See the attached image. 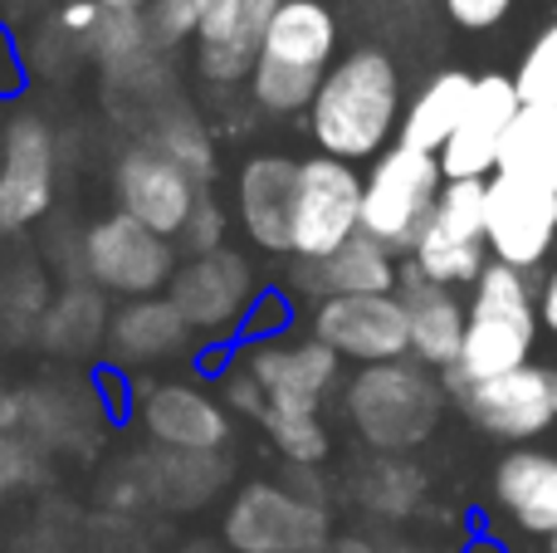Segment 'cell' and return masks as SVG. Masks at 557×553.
Masks as SVG:
<instances>
[{"label":"cell","instance_id":"obj_38","mask_svg":"<svg viewBox=\"0 0 557 553\" xmlns=\"http://www.w3.org/2000/svg\"><path fill=\"white\" fill-rule=\"evenodd\" d=\"M509 5H513V0H445L450 20H455V25H465V29H490V25H499V20L509 15Z\"/></svg>","mask_w":557,"mask_h":553},{"label":"cell","instance_id":"obj_10","mask_svg":"<svg viewBox=\"0 0 557 553\" xmlns=\"http://www.w3.org/2000/svg\"><path fill=\"white\" fill-rule=\"evenodd\" d=\"M313 339L327 343L337 358L372 368V362H396L411 353V319H406L401 294H347V299L318 304Z\"/></svg>","mask_w":557,"mask_h":553},{"label":"cell","instance_id":"obj_22","mask_svg":"<svg viewBox=\"0 0 557 553\" xmlns=\"http://www.w3.org/2000/svg\"><path fill=\"white\" fill-rule=\"evenodd\" d=\"M470 98H474V74H465V69L435 74L431 84L411 98V108L401 113V147L441 157L445 143L455 137V127H460L465 108H470Z\"/></svg>","mask_w":557,"mask_h":553},{"label":"cell","instance_id":"obj_39","mask_svg":"<svg viewBox=\"0 0 557 553\" xmlns=\"http://www.w3.org/2000/svg\"><path fill=\"white\" fill-rule=\"evenodd\" d=\"M98 20H103V5L98 0H69L64 10H59V29H64L69 39H94V29H98Z\"/></svg>","mask_w":557,"mask_h":553},{"label":"cell","instance_id":"obj_44","mask_svg":"<svg viewBox=\"0 0 557 553\" xmlns=\"http://www.w3.org/2000/svg\"><path fill=\"white\" fill-rule=\"evenodd\" d=\"M98 5H133V10H147V0H98Z\"/></svg>","mask_w":557,"mask_h":553},{"label":"cell","instance_id":"obj_29","mask_svg":"<svg viewBox=\"0 0 557 553\" xmlns=\"http://www.w3.org/2000/svg\"><path fill=\"white\" fill-rule=\"evenodd\" d=\"M425 495V476L416 460L406 456H372L357 470V500L382 519H401L421 505Z\"/></svg>","mask_w":557,"mask_h":553},{"label":"cell","instance_id":"obj_17","mask_svg":"<svg viewBox=\"0 0 557 553\" xmlns=\"http://www.w3.org/2000/svg\"><path fill=\"white\" fill-rule=\"evenodd\" d=\"M298 172L304 162H288V157H250L240 172V221L250 231V241L260 250L294 255V221H298Z\"/></svg>","mask_w":557,"mask_h":553},{"label":"cell","instance_id":"obj_43","mask_svg":"<svg viewBox=\"0 0 557 553\" xmlns=\"http://www.w3.org/2000/svg\"><path fill=\"white\" fill-rule=\"evenodd\" d=\"M318 553H376V549L367 544L362 534H333L327 539V549H318Z\"/></svg>","mask_w":557,"mask_h":553},{"label":"cell","instance_id":"obj_14","mask_svg":"<svg viewBox=\"0 0 557 553\" xmlns=\"http://www.w3.org/2000/svg\"><path fill=\"white\" fill-rule=\"evenodd\" d=\"M54 196V137L39 118H10L0 143V235H15L49 211Z\"/></svg>","mask_w":557,"mask_h":553},{"label":"cell","instance_id":"obj_18","mask_svg":"<svg viewBox=\"0 0 557 553\" xmlns=\"http://www.w3.org/2000/svg\"><path fill=\"white\" fill-rule=\"evenodd\" d=\"M143 427L166 451H221L231 441V411L191 382H162L143 397Z\"/></svg>","mask_w":557,"mask_h":553},{"label":"cell","instance_id":"obj_46","mask_svg":"<svg viewBox=\"0 0 557 553\" xmlns=\"http://www.w3.org/2000/svg\"><path fill=\"white\" fill-rule=\"evenodd\" d=\"M548 553H557V539H548Z\"/></svg>","mask_w":557,"mask_h":553},{"label":"cell","instance_id":"obj_23","mask_svg":"<svg viewBox=\"0 0 557 553\" xmlns=\"http://www.w3.org/2000/svg\"><path fill=\"white\" fill-rule=\"evenodd\" d=\"M333 45H337V20L323 0H284L270 25V39H264V59L327 74Z\"/></svg>","mask_w":557,"mask_h":553},{"label":"cell","instance_id":"obj_12","mask_svg":"<svg viewBox=\"0 0 557 553\" xmlns=\"http://www.w3.org/2000/svg\"><path fill=\"white\" fill-rule=\"evenodd\" d=\"M455 397L474 427L504 441H533L557 427V368L543 362H523L504 378L460 388Z\"/></svg>","mask_w":557,"mask_h":553},{"label":"cell","instance_id":"obj_3","mask_svg":"<svg viewBox=\"0 0 557 553\" xmlns=\"http://www.w3.org/2000/svg\"><path fill=\"white\" fill-rule=\"evenodd\" d=\"M445 411V388L421 362H372L347 382V417L376 456H406L421 446Z\"/></svg>","mask_w":557,"mask_h":553},{"label":"cell","instance_id":"obj_25","mask_svg":"<svg viewBox=\"0 0 557 553\" xmlns=\"http://www.w3.org/2000/svg\"><path fill=\"white\" fill-rule=\"evenodd\" d=\"M113 348L123 353L127 362H157L172 358L186 343L191 323L186 314L172 304V294H152V299H127L123 309L113 314Z\"/></svg>","mask_w":557,"mask_h":553},{"label":"cell","instance_id":"obj_1","mask_svg":"<svg viewBox=\"0 0 557 553\" xmlns=\"http://www.w3.org/2000/svg\"><path fill=\"white\" fill-rule=\"evenodd\" d=\"M313 137L323 157L357 162L386 152V137L401 127V78L382 49H357L327 69L313 98Z\"/></svg>","mask_w":557,"mask_h":553},{"label":"cell","instance_id":"obj_27","mask_svg":"<svg viewBox=\"0 0 557 553\" xmlns=\"http://www.w3.org/2000/svg\"><path fill=\"white\" fill-rule=\"evenodd\" d=\"M108 329H113V323H108L103 290H98V284H74V290H64L39 314V339H45V348L64 353V358L94 353Z\"/></svg>","mask_w":557,"mask_h":553},{"label":"cell","instance_id":"obj_9","mask_svg":"<svg viewBox=\"0 0 557 553\" xmlns=\"http://www.w3.org/2000/svg\"><path fill=\"white\" fill-rule=\"evenodd\" d=\"M362 182L352 162L337 157H308L298 172V221H294V255L323 260L337 245L362 231Z\"/></svg>","mask_w":557,"mask_h":553},{"label":"cell","instance_id":"obj_42","mask_svg":"<svg viewBox=\"0 0 557 553\" xmlns=\"http://www.w3.org/2000/svg\"><path fill=\"white\" fill-rule=\"evenodd\" d=\"M539 319H543V329L557 333V270L543 280V294H539Z\"/></svg>","mask_w":557,"mask_h":553},{"label":"cell","instance_id":"obj_26","mask_svg":"<svg viewBox=\"0 0 557 553\" xmlns=\"http://www.w3.org/2000/svg\"><path fill=\"white\" fill-rule=\"evenodd\" d=\"M147 486H152V500L166 509H196L206 500L221 495L225 486V460L221 451H166L157 446L152 460H143Z\"/></svg>","mask_w":557,"mask_h":553},{"label":"cell","instance_id":"obj_5","mask_svg":"<svg viewBox=\"0 0 557 553\" xmlns=\"http://www.w3.org/2000/svg\"><path fill=\"white\" fill-rule=\"evenodd\" d=\"M416 274L431 284H474L490 270V182H445L416 241Z\"/></svg>","mask_w":557,"mask_h":553},{"label":"cell","instance_id":"obj_13","mask_svg":"<svg viewBox=\"0 0 557 553\" xmlns=\"http://www.w3.org/2000/svg\"><path fill=\"white\" fill-rule=\"evenodd\" d=\"M523 113L519 84L504 74H480L474 78V98L465 108L455 137L441 152V172L445 182H490L499 172V152L504 137H509L513 118Z\"/></svg>","mask_w":557,"mask_h":553},{"label":"cell","instance_id":"obj_36","mask_svg":"<svg viewBox=\"0 0 557 553\" xmlns=\"http://www.w3.org/2000/svg\"><path fill=\"white\" fill-rule=\"evenodd\" d=\"M225 211L211 201V196H201L196 201V211H191V221H186V231H182V245H186V255H215V250H225Z\"/></svg>","mask_w":557,"mask_h":553},{"label":"cell","instance_id":"obj_15","mask_svg":"<svg viewBox=\"0 0 557 553\" xmlns=\"http://www.w3.org/2000/svg\"><path fill=\"white\" fill-rule=\"evenodd\" d=\"M172 304L186 314V323L201 333H225L235 323H245V314L255 309V270L245 255L215 250L196 255V260L176 265L172 280Z\"/></svg>","mask_w":557,"mask_h":553},{"label":"cell","instance_id":"obj_34","mask_svg":"<svg viewBox=\"0 0 557 553\" xmlns=\"http://www.w3.org/2000/svg\"><path fill=\"white\" fill-rule=\"evenodd\" d=\"M513 84H519V98H523V103L557 108V20L529 45V54H523L519 74H513Z\"/></svg>","mask_w":557,"mask_h":553},{"label":"cell","instance_id":"obj_28","mask_svg":"<svg viewBox=\"0 0 557 553\" xmlns=\"http://www.w3.org/2000/svg\"><path fill=\"white\" fill-rule=\"evenodd\" d=\"M499 172H519V176L553 182V172H557V108L523 103V113L513 118L509 137H504Z\"/></svg>","mask_w":557,"mask_h":553},{"label":"cell","instance_id":"obj_30","mask_svg":"<svg viewBox=\"0 0 557 553\" xmlns=\"http://www.w3.org/2000/svg\"><path fill=\"white\" fill-rule=\"evenodd\" d=\"M152 147H162L172 162H182L196 182H211L215 147H211V133H206V123L196 118L191 103L172 98L166 108H157V113H152Z\"/></svg>","mask_w":557,"mask_h":553},{"label":"cell","instance_id":"obj_37","mask_svg":"<svg viewBox=\"0 0 557 553\" xmlns=\"http://www.w3.org/2000/svg\"><path fill=\"white\" fill-rule=\"evenodd\" d=\"M221 392H225V411H240V417H250V421H264V417H270V397H264V388L255 382L250 368H245V372H231V378L221 382Z\"/></svg>","mask_w":557,"mask_h":553},{"label":"cell","instance_id":"obj_33","mask_svg":"<svg viewBox=\"0 0 557 553\" xmlns=\"http://www.w3.org/2000/svg\"><path fill=\"white\" fill-rule=\"evenodd\" d=\"M264 431H270L274 451L288 460V466H323L327 456V427L318 411H270L264 417Z\"/></svg>","mask_w":557,"mask_h":553},{"label":"cell","instance_id":"obj_7","mask_svg":"<svg viewBox=\"0 0 557 553\" xmlns=\"http://www.w3.org/2000/svg\"><path fill=\"white\" fill-rule=\"evenodd\" d=\"M84 270L103 294L123 299H152L157 290H172L176 250L166 235L147 231L133 216H108L84 235Z\"/></svg>","mask_w":557,"mask_h":553},{"label":"cell","instance_id":"obj_16","mask_svg":"<svg viewBox=\"0 0 557 553\" xmlns=\"http://www.w3.org/2000/svg\"><path fill=\"white\" fill-rule=\"evenodd\" d=\"M250 372L270 411H318L337 388L343 358L318 339H260L250 348Z\"/></svg>","mask_w":557,"mask_h":553},{"label":"cell","instance_id":"obj_35","mask_svg":"<svg viewBox=\"0 0 557 553\" xmlns=\"http://www.w3.org/2000/svg\"><path fill=\"white\" fill-rule=\"evenodd\" d=\"M147 35H152V49H176L182 39H201V10L196 0H147Z\"/></svg>","mask_w":557,"mask_h":553},{"label":"cell","instance_id":"obj_41","mask_svg":"<svg viewBox=\"0 0 557 553\" xmlns=\"http://www.w3.org/2000/svg\"><path fill=\"white\" fill-rule=\"evenodd\" d=\"M260 319H250L255 329H264V339H278V314H284V304H278V294H264V299H255V309Z\"/></svg>","mask_w":557,"mask_h":553},{"label":"cell","instance_id":"obj_2","mask_svg":"<svg viewBox=\"0 0 557 553\" xmlns=\"http://www.w3.org/2000/svg\"><path fill=\"white\" fill-rule=\"evenodd\" d=\"M539 294H533L529 274L490 260V270L474 280L470 329H465V348L455 358V368L445 372V388L460 392L523 368L533 353V339H539Z\"/></svg>","mask_w":557,"mask_h":553},{"label":"cell","instance_id":"obj_24","mask_svg":"<svg viewBox=\"0 0 557 553\" xmlns=\"http://www.w3.org/2000/svg\"><path fill=\"white\" fill-rule=\"evenodd\" d=\"M278 5H284V0H250L225 35L201 39L196 64H201V74L211 78V84H250V74L264 59V39H270Z\"/></svg>","mask_w":557,"mask_h":553},{"label":"cell","instance_id":"obj_21","mask_svg":"<svg viewBox=\"0 0 557 553\" xmlns=\"http://www.w3.org/2000/svg\"><path fill=\"white\" fill-rule=\"evenodd\" d=\"M494 495L519 529L557 539V456H548V451L504 456L494 470Z\"/></svg>","mask_w":557,"mask_h":553},{"label":"cell","instance_id":"obj_45","mask_svg":"<svg viewBox=\"0 0 557 553\" xmlns=\"http://www.w3.org/2000/svg\"><path fill=\"white\" fill-rule=\"evenodd\" d=\"M186 553H221V549H211V544H191Z\"/></svg>","mask_w":557,"mask_h":553},{"label":"cell","instance_id":"obj_20","mask_svg":"<svg viewBox=\"0 0 557 553\" xmlns=\"http://www.w3.org/2000/svg\"><path fill=\"white\" fill-rule=\"evenodd\" d=\"M406 319H411V353L421 368L450 372L455 358L465 348V329H470V309L455 299L445 284H431L421 274H411V284L401 290Z\"/></svg>","mask_w":557,"mask_h":553},{"label":"cell","instance_id":"obj_31","mask_svg":"<svg viewBox=\"0 0 557 553\" xmlns=\"http://www.w3.org/2000/svg\"><path fill=\"white\" fill-rule=\"evenodd\" d=\"M98 59H103L108 74L137 64L143 54H152V35H147V15L133 5H103V20H98L94 39H88Z\"/></svg>","mask_w":557,"mask_h":553},{"label":"cell","instance_id":"obj_8","mask_svg":"<svg viewBox=\"0 0 557 553\" xmlns=\"http://www.w3.org/2000/svg\"><path fill=\"white\" fill-rule=\"evenodd\" d=\"M557 245V186L539 176H490V255L509 270H539Z\"/></svg>","mask_w":557,"mask_h":553},{"label":"cell","instance_id":"obj_4","mask_svg":"<svg viewBox=\"0 0 557 553\" xmlns=\"http://www.w3.org/2000/svg\"><path fill=\"white\" fill-rule=\"evenodd\" d=\"M445 192L441 157L386 147L362 182V235L382 241L386 250H416L425 221L435 216V201Z\"/></svg>","mask_w":557,"mask_h":553},{"label":"cell","instance_id":"obj_40","mask_svg":"<svg viewBox=\"0 0 557 553\" xmlns=\"http://www.w3.org/2000/svg\"><path fill=\"white\" fill-rule=\"evenodd\" d=\"M245 5H250V0H196V10H201V39L225 35V29L240 20Z\"/></svg>","mask_w":557,"mask_h":553},{"label":"cell","instance_id":"obj_32","mask_svg":"<svg viewBox=\"0 0 557 553\" xmlns=\"http://www.w3.org/2000/svg\"><path fill=\"white\" fill-rule=\"evenodd\" d=\"M323 78L327 74H313V69L260 59V69L250 74V98L264 108V113H304V108H313Z\"/></svg>","mask_w":557,"mask_h":553},{"label":"cell","instance_id":"obj_11","mask_svg":"<svg viewBox=\"0 0 557 553\" xmlns=\"http://www.w3.org/2000/svg\"><path fill=\"white\" fill-rule=\"evenodd\" d=\"M113 186H117V206L123 216L143 221L147 231L157 235H182L186 221H191L196 201H201V182L186 172L182 162L162 152V147L143 143V147H127L117 157V172H113Z\"/></svg>","mask_w":557,"mask_h":553},{"label":"cell","instance_id":"obj_6","mask_svg":"<svg viewBox=\"0 0 557 553\" xmlns=\"http://www.w3.org/2000/svg\"><path fill=\"white\" fill-rule=\"evenodd\" d=\"M333 539L327 505L284 480H255L225 509V549L235 553H318Z\"/></svg>","mask_w":557,"mask_h":553},{"label":"cell","instance_id":"obj_47","mask_svg":"<svg viewBox=\"0 0 557 553\" xmlns=\"http://www.w3.org/2000/svg\"><path fill=\"white\" fill-rule=\"evenodd\" d=\"M553 186H557V172H553Z\"/></svg>","mask_w":557,"mask_h":553},{"label":"cell","instance_id":"obj_19","mask_svg":"<svg viewBox=\"0 0 557 553\" xmlns=\"http://www.w3.org/2000/svg\"><path fill=\"white\" fill-rule=\"evenodd\" d=\"M396 250H386L382 241L357 231L347 245H337L323 260H298V290L323 299H347V294H396Z\"/></svg>","mask_w":557,"mask_h":553}]
</instances>
